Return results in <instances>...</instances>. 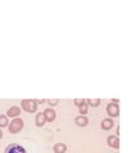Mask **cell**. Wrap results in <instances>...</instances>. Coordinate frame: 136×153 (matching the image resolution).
Returning <instances> with one entry per match:
<instances>
[{
  "instance_id": "15",
  "label": "cell",
  "mask_w": 136,
  "mask_h": 153,
  "mask_svg": "<svg viewBox=\"0 0 136 153\" xmlns=\"http://www.w3.org/2000/svg\"><path fill=\"white\" fill-rule=\"evenodd\" d=\"M84 101H85V99H79V98H76V99H74V103L79 107V106H80L83 102H84Z\"/></svg>"
},
{
  "instance_id": "14",
  "label": "cell",
  "mask_w": 136,
  "mask_h": 153,
  "mask_svg": "<svg viewBox=\"0 0 136 153\" xmlns=\"http://www.w3.org/2000/svg\"><path fill=\"white\" fill-rule=\"evenodd\" d=\"M79 112L83 115V116H84V115L88 112V105H87V102L84 101V102H83L80 106H79Z\"/></svg>"
},
{
  "instance_id": "12",
  "label": "cell",
  "mask_w": 136,
  "mask_h": 153,
  "mask_svg": "<svg viewBox=\"0 0 136 153\" xmlns=\"http://www.w3.org/2000/svg\"><path fill=\"white\" fill-rule=\"evenodd\" d=\"M87 105H89V106H92V107H98L101 105V99L99 98H89V99H87Z\"/></svg>"
},
{
  "instance_id": "16",
  "label": "cell",
  "mask_w": 136,
  "mask_h": 153,
  "mask_svg": "<svg viewBox=\"0 0 136 153\" xmlns=\"http://www.w3.org/2000/svg\"><path fill=\"white\" fill-rule=\"evenodd\" d=\"M51 106H56L57 103H59V99H48V101H47Z\"/></svg>"
},
{
  "instance_id": "4",
  "label": "cell",
  "mask_w": 136,
  "mask_h": 153,
  "mask_svg": "<svg viewBox=\"0 0 136 153\" xmlns=\"http://www.w3.org/2000/svg\"><path fill=\"white\" fill-rule=\"evenodd\" d=\"M107 112L109 116L112 117H117L120 115V109H118V105L115 103V102H111L108 106H107Z\"/></svg>"
},
{
  "instance_id": "2",
  "label": "cell",
  "mask_w": 136,
  "mask_h": 153,
  "mask_svg": "<svg viewBox=\"0 0 136 153\" xmlns=\"http://www.w3.org/2000/svg\"><path fill=\"white\" fill-rule=\"evenodd\" d=\"M22 109L27 112H36L37 111V102L36 99H23L22 101Z\"/></svg>"
},
{
  "instance_id": "6",
  "label": "cell",
  "mask_w": 136,
  "mask_h": 153,
  "mask_svg": "<svg viewBox=\"0 0 136 153\" xmlns=\"http://www.w3.org/2000/svg\"><path fill=\"white\" fill-rule=\"evenodd\" d=\"M43 116L46 119V121H54L56 119V112L52 109H46L43 111Z\"/></svg>"
},
{
  "instance_id": "1",
  "label": "cell",
  "mask_w": 136,
  "mask_h": 153,
  "mask_svg": "<svg viewBox=\"0 0 136 153\" xmlns=\"http://www.w3.org/2000/svg\"><path fill=\"white\" fill-rule=\"evenodd\" d=\"M23 126H24V121L22 120V119H19V117L13 119V121L8 125V128H9V133H12V134H17V133H19L20 130L23 129Z\"/></svg>"
},
{
  "instance_id": "9",
  "label": "cell",
  "mask_w": 136,
  "mask_h": 153,
  "mask_svg": "<svg viewBox=\"0 0 136 153\" xmlns=\"http://www.w3.org/2000/svg\"><path fill=\"white\" fill-rule=\"evenodd\" d=\"M113 125H115V122H113L112 119H104L102 121V129L103 130H109L113 128Z\"/></svg>"
},
{
  "instance_id": "8",
  "label": "cell",
  "mask_w": 136,
  "mask_h": 153,
  "mask_svg": "<svg viewBox=\"0 0 136 153\" xmlns=\"http://www.w3.org/2000/svg\"><path fill=\"white\" fill-rule=\"evenodd\" d=\"M88 122H89V120L87 119V116H83V115H80V116L75 117V124H76L78 126H87Z\"/></svg>"
},
{
  "instance_id": "18",
  "label": "cell",
  "mask_w": 136,
  "mask_h": 153,
  "mask_svg": "<svg viewBox=\"0 0 136 153\" xmlns=\"http://www.w3.org/2000/svg\"><path fill=\"white\" fill-rule=\"evenodd\" d=\"M1 138H3V130L0 129V139H1Z\"/></svg>"
},
{
  "instance_id": "5",
  "label": "cell",
  "mask_w": 136,
  "mask_h": 153,
  "mask_svg": "<svg viewBox=\"0 0 136 153\" xmlns=\"http://www.w3.org/2000/svg\"><path fill=\"white\" fill-rule=\"evenodd\" d=\"M107 143H108V145H109L111 148H115V149H118L120 148V139H118V136H116V135L108 136Z\"/></svg>"
},
{
  "instance_id": "3",
  "label": "cell",
  "mask_w": 136,
  "mask_h": 153,
  "mask_svg": "<svg viewBox=\"0 0 136 153\" xmlns=\"http://www.w3.org/2000/svg\"><path fill=\"white\" fill-rule=\"evenodd\" d=\"M4 153H27V151L24 149V147L17 144V143H12L6 147Z\"/></svg>"
},
{
  "instance_id": "17",
  "label": "cell",
  "mask_w": 136,
  "mask_h": 153,
  "mask_svg": "<svg viewBox=\"0 0 136 153\" xmlns=\"http://www.w3.org/2000/svg\"><path fill=\"white\" fill-rule=\"evenodd\" d=\"M36 102H37V103H43L45 101H43V99H38V101H36Z\"/></svg>"
},
{
  "instance_id": "10",
  "label": "cell",
  "mask_w": 136,
  "mask_h": 153,
  "mask_svg": "<svg viewBox=\"0 0 136 153\" xmlns=\"http://www.w3.org/2000/svg\"><path fill=\"white\" fill-rule=\"evenodd\" d=\"M45 124H46V119H45V116H43V112L37 114V116H36V125L37 126H43Z\"/></svg>"
},
{
  "instance_id": "13",
  "label": "cell",
  "mask_w": 136,
  "mask_h": 153,
  "mask_svg": "<svg viewBox=\"0 0 136 153\" xmlns=\"http://www.w3.org/2000/svg\"><path fill=\"white\" fill-rule=\"evenodd\" d=\"M8 125H9L8 116H6V115H0V128H5Z\"/></svg>"
},
{
  "instance_id": "11",
  "label": "cell",
  "mask_w": 136,
  "mask_h": 153,
  "mask_svg": "<svg viewBox=\"0 0 136 153\" xmlns=\"http://www.w3.org/2000/svg\"><path fill=\"white\" fill-rule=\"evenodd\" d=\"M66 149H67L66 145L62 144V143H57V144H55V147H54V152L55 153H65Z\"/></svg>"
},
{
  "instance_id": "7",
  "label": "cell",
  "mask_w": 136,
  "mask_h": 153,
  "mask_svg": "<svg viewBox=\"0 0 136 153\" xmlns=\"http://www.w3.org/2000/svg\"><path fill=\"white\" fill-rule=\"evenodd\" d=\"M19 115H20V109H19V107H17V106L10 107V109L8 110V112H6V116H8V117H13V119L18 117Z\"/></svg>"
}]
</instances>
